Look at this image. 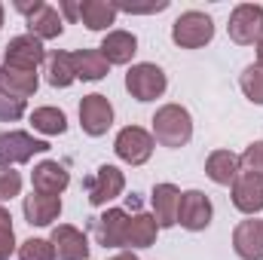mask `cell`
Segmentation results:
<instances>
[{"instance_id":"1","label":"cell","mask_w":263,"mask_h":260,"mask_svg":"<svg viewBox=\"0 0 263 260\" xmlns=\"http://www.w3.org/2000/svg\"><path fill=\"white\" fill-rule=\"evenodd\" d=\"M193 138V117L181 104H162L153 114V141L162 147H184Z\"/></svg>"},{"instance_id":"2","label":"cell","mask_w":263,"mask_h":260,"mask_svg":"<svg viewBox=\"0 0 263 260\" xmlns=\"http://www.w3.org/2000/svg\"><path fill=\"white\" fill-rule=\"evenodd\" d=\"M211 37H214V22H211V15H205L199 9L181 12L172 25V40L181 49H199V46L211 43Z\"/></svg>"},{"instance_id":"3","label":"cell","mask_w":263,"mask_h":260,"mask_svg":"<svg viewBox=\"0 0 263 260\" xmlns=\"http://www.w3.org/2000/svg\"><path fill=\"white\" fill-rule=\"evenodd\" d=\"M230 40L239 46H251L263 40V6L260 3H239L230 12Z\"/></svg>"},{"instance_id":"4","label":"cell","mask_w":263,"mask_h":260,"mask_svg":"<svg viewBox=\"0 0 263 260\" xmlns=\"http://www.w3.org/2000/svg\"><path fill=\"white\" fill-rule=\"evenodd\" d=\"M165 86H168L165 70L159 65H150V62L132 65L129 73H126V89L135 101H156L165 92Z\"/></svg>"},{"instance_id":"5","label":"cell","mask_w":263,"mask_h":260,"mask_svg":"<svg viewBox=\"0 0 263 260\" xmlns=\"http://www.w3.org/2000/svg\"><path fill=\"white\" fill-rule=\"evenodd\" d=\"M46 150L49 141H40L28 132H0V169H12L15 162H28Z\"/></svg>"},{"instance_id":"6","label":"cell","mask_w":263,"mask_h":260,"mask_svg":"<svg viewBox=\"0 0 263 260\" xmlns=\"http://www.w3.org/2000/svg\"><path fill=\"white\" fill-rule=\"evenodd\" d=\"M18 12L28 15V31L37 37V40H52V37H62L65 31V22H62V12L43 0H34V3H15Z\"/></svg>"},{"instance_id":"7","label":"cell","mask_w":263,"mask_h":260,"mask_svg":"<svg viewBox=\"0 0 263 260\" xmlns=\"http://www.w3.org/2000/svg\"><path fill=\"white\" fill-rule=\"evenodd\" d=\"M46 62V49L43 43L34 37V34H22V37H12L6 43V52H3V65L15 67V70H37V67Z\"/></svg>"},{"instance_id":"8","label":"cell","mask_w":263,"mask_h":260,"mask_svg":"<svg viewBox=\"0 0 263 260\" xmlns=\"http://www.w3.org/2000/svg\"><path fill=\"white\" fill-rule=\"evenodd\" d=\"M114 150H117V156H120L123 162H129V165H144V162L150 159V153H153V135L144 132L141 126H126V129L117 135Z\"/></svg>"},{"instance_id":"9","label":"cell","mask_w":263,"mask_h":260,"mask_svg":"<svg viewBox=\"0 0 263 260\" xmlns=\"http://www.w3.org/2000/svg\"><path fill=\"white\" fill-rule=\"evenodd\" d=\"M80 126H83L86 135L101 138L104 132L114 126V104H110L104 95H98V92L86 95V98L80 101Z\"/></svg>"},{"instance_id":"10","label":"cell","mask_w":263,"mask_h":260,"mask_svg":"<svg viewBox=\"0 0 263 260\" xmlns=\"http://www.w3.org/2000/svg\"><path fill=\"white\" fill-rule=\"evenodd\" d=\"M211 214H214V205L211 199L202 193V190H187L181 193V205H178V224L190 233H199L211 224Z\"/></svg>"},{"instance_id":"11","label":"cell","mask_w":263,"mask_h":260,"mask_svg":"<svg viewBox=\"0 0 263 260\" xmlns=\"http://www.w3.org/2000/svg\"><path fill=\"white\" fill-rule=\"evenodd\" d=\"M123 187H126V175L117 165H98L95 175L86 181V193L92 205H107L110 199L123 193Z\"/></svg>"},{"instance_id":"12","label":"cell","mask_w":263,"mask_h":260,"mask_svg":"<svg viewBox=\"0 0 263 260\" xmlns=\"http://www.w3.org/2000/svg\"><path fill=\"white\" fill-rule=\"evenodd\" d=\"M233 205L242 214L263 211V172H239L233 181Z\"/></svg>"},{"instance_id":"13","label":"cell","mask_w":263,"mask_h":260,"mask_svg":"<svg viewBox=\"0 0 263 260\" xmlns=\"http://www.w3.org/2000/svg\"><path fill=\"white\" fill-rule=\"evenodd\" d=\"M129 214L123 208H107L98 220H95V236L104 248H126L129 239Z\"/></svg>"},{"instance_id":"14","label":"cell","mask_w":263,"mask_h":260,"mask_svg":"<svg viewBox=\"0 0 263 260\" xmlns=\"http://www.w3.org/2000/svg\"><path fill=\"white\" fill-rule=\"evenodd\" d=\"M31 184H34V193H43V196H62L70 184V175L62 162L55 159H43L34 165L31 172Z\"/></svg>"},{"instance_id":"15","label":"cell","mask_w":263,"mask_h":260,"mask_svg":"<svg viewBox=\"0 0 263 260\" xmlns=\"http://www.w3.org/2000/svg\"><path fill=\"white\" fill-rule=\"evenodd\" d=\"M52 248H55V257L59 260H86L89 257V239L83 230L70 227V224H59L49 236Z\"/></svg>"},{"instance_id":"16","label":"cell","mask_w":263,"mask_h":260,"mask_svg":"<svg viewBox=\"0 0 263 260\" xmlns=\"http://www.w3.org/2000/svg\"><path fill=\"white\" fill-rule=\"evenodd\" d=\"M233 251L242 260H263V220L251 217L233 230Z\"/></svg>"},{"instance_id":"17","label":"cell","mask_w":263,"mask_h":260,"mask_svg":"<svg viewBox=\"0 0 263 260\" xmlns=\"http://www.w3.org/2000/svg\"><path fill=\"white\" fill-rule=\"evenodd\" d=\"M150 205H153V217L159 224V230L175 227L178 224V205H181V190L175 184H156L150 193Z\"/></svg>"},{"instance_id":"18","label":"cell","mask_w":263,"mask_h":260,"mask_svg":"<svg viewBox=\"0 0 263 260\" xmlns=\"http://www.w3.org/2000/svg\"><path fill=\"white\" fill-rule=\"evenodd\" d=\"M25 220L31 227H49L59 214H62V196H43V193H31L25 196Z\"/></svg>"},{"instance_id":"19","label":"cell","mask_w":263,"mask_h":260,"mask_svg":"<svg viewBox=\"0 0 263 260\" xmlns=\"http://www.w3.org/2000/svg\"><path fill=\"white\" fill-rule=\"evenodd\" d=\"M40 80H37V70H15V67L0 65V89L15 98V101H25L37 92Z\"/></svg>"},{"instance_id":"20","label":"cell","mask_w":263,"mask_h":260,"mask_svg":"<svg viewBox=\"0 0 263 260\" xmlns=\"http://www.w3.org/2000/svg\"><path fill=\"white\" fill-rule=\"evenodd\" d=\"M98 52L104 55L107 65H129L132 55L138 52V40L129 31H107V37L101 40Z\"/></svg>"},{"instance_id":"21","label":"cell","mask_w":263,"mask_h":260,"mask_svg":"<svg viewBox=\"0 0 263 260\" xmlns=\"http://www.w3.org/2000/svg\"><path fill=\"white\" fill-rule=\"evenodd\" d=\"M77 18L89 31H107L117 22V6L107 0H80L77 3Z\"/></svg>"},{"instance_id":"22","label":"cell","mask_w":263,"mask_h":260,"mask_svg":"<svg viewBox=\"0 0 263 260\" xmlns=\"http://www.w3.org/2000/svg\"><path fill=\"white\" fill-rule=\"evenodd\" d=\"M239 156L236 153H230V150H214L208 159H205V175L214 181V184H220V187H227V184H233L236 181V175H239Z\"/></svg>"},{"instance_id":"23","label":"cell","mask_w":263,"mask_h":260,"mask_svg":"<svg viewBox=\"0 0 263 260\" xmlns=\"http://www.w3.org/2000/svg\"><path fill=\"white\" fill-rule=\"evenodd\" d=\"M77 80V67H73V52H49L46 55V83L55 89H67Z\"/></svg>"},{"instance_id":"24","label":"cell","mask_w":263,"mask_h":260,"mask_svg":"<svg viewBox=\"0 0 263 260\" xmlns=\"http://www.w3.org/2000/svg\"><path fill=\"white\" fill-rule=\"evenodd\" d=\"M156 233H159V224L153 214H135L129 220V239H126V248H150L156 242Z\"/></svg>"},{"instance_id":"25","label":"cell","mask_w":263,"mask_h":260,"mask_svg":"<svg viewBox=\"0 0 263 260\" xmlns=\"http://www.w3.org/2000/svg\"><path fill=\"white\" fill-rule=\"evenodd\" d=\"M73 67H77V80H101L110 70V65L104 62V55L98 49H80V52H73Z\"/></svg>"},{"instance_id":"26","label":"cell","mask_w":263,"mask_h":260,"mask_svg":"<svg viewBox=\"0 0 263 260\" xmlns=\"http://www.w3.org/2000/svg\"><path fill=\"white\" fill-rule=\"evenodd\" d=\"M31 126L43 135H65L67 132V117L59 107H37L31 114Z\"/></svg>"},{"instance_id":"27","label":"cell","mask_w":263,"mask_h":260,"mask_svg":"<svg viewBox=\"0 0 263 260\" xmlns=\"http://www.w3.org/2000/svg\"><path fill=\"white\" fill-rule=\"evenodd\" d=\"M239 86H242V92L248 95V101L263 104V67L248 65L242 70V77H239Z\"/></svg>"},{"instance_id":"28","label":"cell","mask_w":263,"mask_h":260,"mask_svg":"<svg viewBox=\"0 0 263 260\" xmlns=\"http://www.w3.org/2000/svg\"><path fill=\"white\" fill-rule=\"evenodd\" d=\"M18 260H55V248L49 239H28L18 248Z\"/></svg>"},{"instance_id":"29","label":"cell","mask_w":263,"mask_h":260,"mask_svg":"<svg viewBox=\"0 0 263 260\" xmlns=\"http://www.w3.org/2000/svg\"><path fill=\"white\" fill-rule=\"evenodd\" d=\"M15 251V233H12V214L0 205V260H9Z\"/></svg>"},{"instance_id":"30","label":"cell","mask_w":263,"mask_h":260,"mask_svg":"<svg viewBox=\"0 0 263 260\" xmlns=\"http://www.w3.org/2000/svg\"><path fill=\"white\" fill-rule=\"evenodd\" d=\"M22 193V175L12 169H0V202Z\"/></svg>"},{"instance_id":"31","label":"cell","mask_w":263,"mask_h":260,"mask_svg":"<svg viewBox=\"0 0 263 260\" xmlns=\"http://www.w3.org/2000/svg\"><path fill=\"white\" fill-rule=\"evenodd\" d=\"M22 114H25V101H15L0 89V123H15L22 120Z\"/></svg>"},{"instance_id":"32","label":"cell","mask_w":263,"mask_h":260,"mask_svg":"<svg viewBox=\"0 0 263 260\" xmlns=\"http://www.w3.org/2000/svg\"><path fill=\"white\" fill-rule=\"evenodd\" d=\"M239 162L245 165V172H263V141L248 144L245 153L239 156Z\"/></svg>"},{"instance_id":"33","label":"cell","mask_w":263,"mask_h":260,"mask_svg":"<svg viewBox=\"0 0 263 260\" xmlns=\"http://www.w3.org/2000/svg\"><path fill=\"white\" fill-rule=\"evenodd\" d=\"M110 260H138L132 251H123V254H117V257H110Z\"/></svg>"},{"instance_id":"34","label":"cell","mask_w":263,"mask_h":260,"mask_svg":"<svg viewBox=\"0 0 263 260\" xmlns=\"http://www.w3.org/2000/svg\"><path fill=\"white\" fill-rule=\"evenodd\" d=\"M257 67H263V40L257 43Z\"/></svg>"},{"instance_id":"35","label":"cell","mask_w":263,"mask_h":260,"mask_svg":"<svg viewBox=\"0 0 263 260\" xmlns=\"http://www.w3.org/2000/svg\"><path fill=\"white\" fill-rule=\"evenodd\" d=\"M0 25H3V3H0Z\"/></svg>"}]
</instances>
